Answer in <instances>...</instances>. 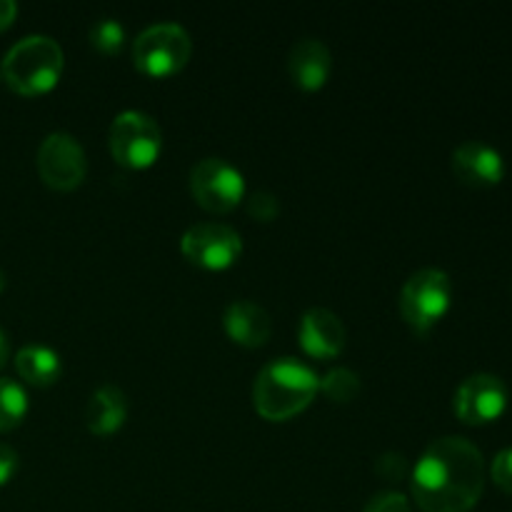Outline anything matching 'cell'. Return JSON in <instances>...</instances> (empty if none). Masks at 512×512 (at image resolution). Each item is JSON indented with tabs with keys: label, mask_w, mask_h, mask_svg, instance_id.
Wrapping results in <instances>:
<instances>
[{
	"label": "cell",
	"mask_w": 512,
	"mask_h": 512,
	"mask_svg": "<svg viewBox=\"0 0 512 512\" xmlns=\"http://www.w3.org/2000/svg\"><path fill=\"white\" fill-rule=\"evenodd\" d=\"M483 488V453L463 435L433 440L410 475L415 505L423 512H470Z\"/></svg>",
	"instance_id": "6da1fadb"
},
{
	"label": "cell",
	"mask_w": 512,
	"mask_h": 512,
	"mask_svg": "<svg viewBox=\"0 0 512 512\" xmlns=\"http://www.w3.org/2000/svg\"><path fill=\"white\" fill-rule=\"evenodd\" d=\"M320 390V378L310 365L295 358H278L265 365L253 383V405L260 418L283 423L303 413Z\"/></svg>",
	"instance_id": "7a4b0ae2"
},
{
	"label": "cell",
	"mask_w": 512,
	"mask_h": 512,
	"mask_svg": "<svg viewBox=\"0 0 512 512\" xmlns=\"http://www.w3.org/2000/svg\"><path fill=\"white\" fill-rule=\"evenodd\" d=\"M63 48L48 35H25L5 53L3 75L10 90L18 95H43L55 88L63 73Z\"/></svg>",
	"instance_id": "3957f363"
},
{
	"label": "cell",
	"mask_w": 512,
	"mask_h": 512,
	"mask_svg": "<svg viewBox=\"0 0 512 512\" xmlns=\"http://www.w3.org/2000/svg\"><path fill=\"white\" fill-rule=\"evenodd\" d=\"M453 303V283L440 268H423L405 280L400 290V313L415 333L425 335L448 315Z\"/></svg>",
	"instance_id": "277c9868"
},
{
	"label": "cell",
	"mask_w": 512,
	"mask_h": 512,
	"mask_svg": "<svg viewBox=\"0 0 512 512\" xmlns=\"http://www.w3.org/2000/svg\"><path fill=\"white\" fill-rule=\"evenodd\" d=\"M193 53L190 33L180 23H155L133 40L135 68L150 78H168L185 68Z\"/></svg>",
	"instance_id": "5b68a950"
},
{
	"label": "cell",
	"mask_w": 512,
	"mask_h": 512,
	"mask_svg": "<svg viewBox=\"0 0 512 512\" xmlns=\"http://www.w3.org/2000/svg\"><path fill=\"white\" fill-rule=\"evenodd\" d=\"M108 145L113 158L123 168L143 170L158 160L160 148H163V133L153 115L143 113V110H123L110 123Z\"/></svg>",
	"instance_id": "8992f818"
},
{
	"label": "cell",
	"mask_w": 512,
	"mask_h": 512,
	"mask_svg": "<svg viewBox=\"0 0 512 512\" xmlns=\"http://www.w3.org/2000/svg\"><path fill=\"white\" fill-rule=\"evenodd\" d=\"M190 193L208 213H230L245 200V178L223 158H203L190 170Z\"/></svg>",
	"instance_id": "52a82bcc"
},
{
	"label": "cell",
	"mask_w": 512,
	"mask_h": 512,
	"mask_svg": "<svg viewBox=\"0 0 512 512\" xmlns=\"http://www.w3.org/2000/svg\"><path fill=\"white\" fill-rule=\"evenodd\" d=\"M38 173L43 183L53 190H73L78 188L88 173V158H85L83 145L70 133H50L45 135L38 148Z\"/></svg>",
	"instance_id": "ba28073f"
},
{
	"label": "cell",
	"mask_w": 512,
	"mask_h": 512,
	"mask_svg": "<svg viewBox=\"0 0 512 512\" xmlns=\"http://www.w3.org/2000/svg\"><path fill=\"white\" fill-rule=\"evenodd\" d=\"M180 250L190 263L205 270H225L238 263L243 238L235 228L223 223H198L188 228L180 240Z\"/></svg>",
	"instance_id": "9c48e42d"
},
{
	"label": "cell",
	"mask_w": 512,
	"mask_h": 512,
	"mask_svg": "<svg viewBox=\"0 0 512 512\" xmlns=\"http://www.w3.org/2000/svg\"><path fill=\"white\" fill-rule=\"evenodd\" d=\"M508 400L510 393L498 375L475 373L460 383L453 408L465 425H488L508 410Z\"/></svg>",
	"instance_id": "30bf717a"
},
{
	"label": "cell",
	"mask_w": 512,
	"mask_h": 512,
	"mask_svg": "<svg viewBox=\"0 0 512 512\" xmlns=\"http://www.w3.org/2000/svg\"><path fill=\"white\" fill-rule=\"evenodd\" d=\"M298 340L300 348H303L310 358L330 360L335 358V355L343 353L348 333H345L343 320H340L333 310L310 308L305 310V315L300 318Z\"/></svg>",
	"instance_id": "8fae6325"
},
{
	"label": "cell",
	"mask_w": 512,
	"mask_h": 512,
	"mask_svg": "<svg viewBox=\"0 0 512 512\" xmlns=\"http://www.w3.org/2000/svg\"><path fill=\"white\" fill-rule=\"evenodd\" d=\"M453 173L473 188H493L505 178V158L493 145L468 140L453 153Z\"/></svg>",
	"instance_id": "7c38bea8"
},
{
	"label": "cell",
	"mask_w": 512,
	"mask_h": 512,
	"mask_svg": "<svg viewBox=\"0 0 512 512\" xmlns=\"http://www.w3.org/2000/svg\"><path fill=\"white\" fill-rule=\"evenodd\" d=\"M330 70H333V55L323 40L303 38L290 48L288 73L303 90L323 88L325 80L330 78Z\"/></svg>",
	"instance_id": "4fadbf2b"
},
{
	"label": "cell",
	"mask_w": 512,
	"mask_h": 512,
	"mask_svg": "<svg viewBox=\"0 0 512 512\" xmlns=\"http://www.w3.org/2000/svg\"><path fill=\"white\" fill-rule=\"evenodd\" d=\"M223 325L230 340L245 345V348H260V345L268 343L270 333H273L268 310L253 300H233L225 308Z\"/></svg>",
	"instance_id": "5bb4252c"
},
{
	"label": "cell",
	"mask_w": 512,
	"mask_h": 512,
	"mask_svg": "<svg viewBox=\"0 0 512 512\" xmlns=\"http://www.w3.org/2000/svg\"><path fill=\"white\" fill-rule=\"evenodd\" d=\"M128 418V398L123 390L113 383H105L95 388L85 405V423L95 435H113L115 430L123 428Z\"/></svg>",
	"instance_id": "9a60e30c"
},
{
	"label": "cell",
	"mask_w": 512,
	"mask_h": 512,
	"mask_svg": "<svg viewBox=\"0 0 512 512\" xmlns=\"http://www.w3.org/2000/svg\"><path fill=\"white\" fill-rule=\"evenodd\" d=\"M15 370L25 383L35 388H48L58 383L63 363H60V355L48 345H25L15 353Z\"/></svg>",
	"instance_id": "2e32d148"
},
{
	"label": "cell",
	"mask_w": 512,
	"mask_h": 512,
	"mask_svg": "<svg viewBox=\"0 0 512 512\" xmlns=\"http://www.w3.org/2000/svg\"><path fill=\"white\" fill-rule=\"evenodd\" d=\"M28 393L13 378H0V433L18 428L28 415Z\"/></svg>",
	"instance_id": "e0dca14e"
},
{
	"label": "cell",
	"mask_w": 512,
	"mask_h": 512,
	"mask_svg": "<svg viewBox=\"0 0 512 512\" xmlns=\"http://www.w3.org/2000/svg\"><path fill=\"white\" fill-rule=\"evenodd\" d=\"M90 45L103 55H115L125 45V28L118 18H100L88 30Z\"/></svg>",
	"instance_id": "ac0fdd59"
},
{
	"label": "cell",
	"mask_w": 512,
	"mask_h": 512,
	"mask_svg": "<svg viewBox=\"0 0 512 512\" xmlns=\"http://www.w3.org/2000/svg\"><path fill=\"white\" fill-rule=\"evenodd\" d=\"M320 390L333 403H350L360 393V378L350 368H335L325 373V378H320Z\"/></svg>",
	"instance_id": "d6986e66"
},
{
	"label": "cell",
	"mask_w": 512,
	"mask_h": 512,
	"mask_svg": "<svg viewBox=\"0 0 512 512\" xmlns=\"http://www.w3.org/2000/svg\"><path fill=\"white\" fill-rule=\"evenodd\" d=\"M248 213L260 223H270L280 215L278 195L270 193V190H255L248 195Z\"/></svg>",
	"instance_id": "ffe728a7"
},
{
	"label": "cell",
	"mask_w": 512,
	"mask_h": 512,
	"mask_svg": "<svg viewBox=\"0 0 512 512\" xmlns=\"http://www.w3.org/2000/svg\"><path fill=\"white\" fill-rule=\"evenodd\" d=\"M375 473L383 480H388V483H398V480H403L405 473H408V460H405L403 453H393V450H390V453H383L378 458Z\"/></svg>",
	"instance_id": "44dd1931"
},
{
	"label": "cell",
	"mask_w": 512,
	"mask_h": 512,
	"mask_svg": "<svg viewBox=\"0 0 512 512\" xmlns=\"http://www.w3.org/2000/svg\"><path fill=\"white\" fill-rule=\"evenodd\" d=\"M490 478H493V483L498 485L503 493L512 495V448L500 450V453L495 455L493 465H490Z\"/></svg>",
	"instance_id": "7402d4cb"
},
{
	"label": "cell",
	"mask_w": 512,
	"mask_h": 512,
	"mask_svg": "<svg viewBox=\"0 0 512 512\" xmlns=\"http://www.w3.org/2000/svg\"><path fill=\"white\" fill-rule=\"evenodd\" d=\"M363 512H413V508H410V500L403 493L388 490V493H378L375 498H370Z\"/></svg>",
	"instance_id": "603a6c76"
},
{
	"label": "cell",
	"mask_w": 512,
	"mask_h": 512,
	"mask_svg": "<svg viewBox=\"0 0 512 512\" xmlns=\"http://www.w3.org/2000/svg\"><path fill=\"white\" fill-rule=\"evenodd\" d=\"M15 473H18V453L10 445L0 443V488L8 485Z\"/></svg>",
	"instance_id": "cb8c5ba5"
},
{
	"label": "cell",
	"mask_w": 512,
	"mask_h": 512,
	"mask_svg": "<svg viewBox=\"0 0 512 512\" xmlns=\"http://www.w3.org/2000/svg\"><path fill=\"white\" fill-rule=\"evenodd\" d=\"M15 15H18V5H15L13 0H0V33H3L5 28H10Z\"/></svg>",
	"instance_id": "d4e9b609"
},
{
	"label": "cell",
	"mask_w": 512,
	"mask_h": 512,
	"mask_svg": "<svg viewBox=\"0 0 512 512\" xmlns=\"http://www.w3.org/2000/svg\"><path fill=\"white\" fill-rule=\"evenodd\" d=\"M8 355H10V343H8V335L0 330V370L5 368V363H8Z\"/></svg>",
	"instance_id": "484cf974"
},
{
	"label": "cell",
	"mask_w": 512,
	"mask_h": 512,
	"mask_svg": "<svg viewBox=\"0 0 512 512\" xmlns=\"http://www.w3.org/2000/svg\"><path fill=\"white\" fill-rule=\"evenodd\" d=\"M5 285H8V275H5L3 268H0V293L5 290Z\"/></svg>",
	"instance_id": "4316f807"
}]
</instances>
